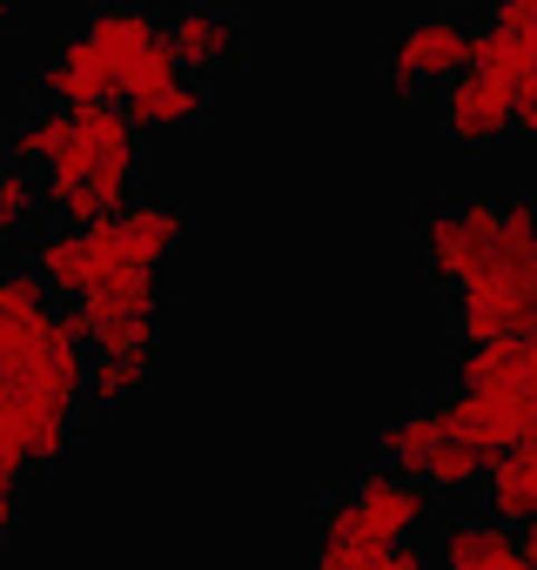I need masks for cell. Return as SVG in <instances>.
<instances>
[{"instance_id":"6da1fadb","label":"cell","mask_w":537,"mask_h":570,"mask_svg":"<svg viewBox=\"0 0 537 570\" xmlns=\"http://www.w3.org/2000/svg\"><path fill=\"white\" fill-rule=\"evenodd\" d=\"M135 175H141V128L128 121V108L115 101L75 108L61 155L41 168V202L68 228H95L135 202Z\"/></svg>"},{"instance_id":"7a4b0ae2","label":"cell","mask_w":537,"mask_h":570,"mask_svg":"<svg viewBox=\"0 0 537 570\" xmlns=\"http://www.w3.org/2000/svg\"><path fill=\"white\" fill-rule=\"evenodd\" d=\"M430 517V483L390 470V463H363L336 497H323L316 510V543H410V530Z\"/></svg>"},{"instance_id":"3957f363","label":"cell","mask_w":537,"mask_h":570,"mask_svg":"<svg viewBox=\"0 0 537 570\" xmlns=\"http://www.w3.org/2000/svg\"><path fill=\"white\" fill-rule=\"evenodd\" d=\"M497 235H504V195H450V202H430L423 222H417V262L430 282H477L490 262H497Z\"/></svg>"},{"instance_id":"277c9868","label":"cell","mask_w":537,"mask_h":570,"mask_svg":"<svg viewBox=\"0 0 537 570\" xmlns=\"http://www.w3.org/2000/svg\"><path fill=\"white\" fill-rule=\"evenodd\" d=\"M470 28H477V21H463V14H450V8H423V14H410V21L390 35V48H383L390 81H403V88L457 81V75L470 68Z\"/></svg>"},{"instance_id":"5b68a950","label":"cell","mask_w":537,"mask_h":570,"mask_svg":"<svg viewBox=\"0 0 537 570\" xmlns=\"http://www.w3.org/2000/svg\"><path fill=\"white\" fill-rule=\"evenodd\" d=\"M443 128H450L463 148H497V141L517 128V88L497 81V75L463 68L457 81H443Z\"/></svg>"},{"instance_id":"8992f818","label":"cell","mask_w":537,"mask_h":570,"mask_svg":"<svg viewBox=\"0 0 537 570\" xmlns=\"http://www.w3.org/2000/svg\"><path fill=\"white\" fill-rule=\"evenodd\" d=\"M101 61H108V75H115V88L168 41V21L162 14H148V8H135V0H108V8H95L81 28H75Z\"/></svg>"},{"instance_id":"52a82bcc","label":"cell","mask_w":537,"mask_h":570,"mask_svg":"<svg viewBox=\"0 0 537 570\" xmlns=\"http://www.w3.org/2000/svg\"><path fill=\"white\" fill-rule=\"evenodd\" d=\"M35 88L55 101V108H101V101H115L121 88H115V75H108V61L81 41V35H61L48 55H41V68H35Z\"/></svg>"},{"instance_id":"ba28073f","label":"cell","mask_w":537,"mask_h":570,"mask_svg":"<svg viewBox=\"0 0 537 570\" xmlns=\"http://www.w3.org/2000/svg\"><path fill=\"white\" fill-rule=\"evenodd\" d=\"M168 48H175L182 75H208L242 55V14L215 8V0H182L168 14Z\"/></svg>"},{"instance_id":"9c48e42d","label":"cell","mask_w":537,"mask_h":570,"mask_svg":"<svg viewBox=\"0 0 537 570\" xmlns=\"http://www.w3.org/2000/svg\"><path fill=\"white\" fill-rule=\"evenodd\" d=\"M437 570H524V537L510 523L484 517H450L437 537Z\"/></svg>"},{"instance_id":"30bf717a","label":"cell","mask_w":537,"mask_h":570,"mask_svg":"<svg viewBox=\"0 0 537 570\" xmlns=\"http://www.w3.org/2000/svg\"><path fill=\"white\" fill-rule=\"evenodd\" d=\"M135 316H162V268H121V275L95 282V289L75 303L81 336H95L108 323H135Z\"/></svg>"},{"instance_id":"8fae6325","label":"cell","mask_w":537,"mask_h":570,"mask_svg":"<svg viewBox=\"0 0 537 570\" xmlns=\"http://www.w3.org/2000/svg\"><path fill=\"white\" fill-rule=\"evenodd\" d=\"M115 242H121V262L128 268H162V255L182 242V208L162 202V195H135L115 215Z\"/></svg>"},{"instance_id":"7c38bea8","label":"cell","mask_w":537,"mask_h":570,"mask_svg":"<svg viewBox=\"0 0 537 570\" xmlns=\"http://www.w3.org/2000/svg\"><path fill=\"white\" fill-rule=\"evenodd\" d=\"M443 436H450L443 403H403V410L377 430V450H383V463H390V470L423 476V463H430V450H437Z\"/></svg>"},{"instance_id":"4fadbf2b","label":"cell","mask_w":537,"mask_h":570,"mask_svg":"<svg viewBox=\"0 0 537 570\" xmlns=\"http://www.w3.org/2000/svg\"><path fill=\"white\" fill-rule=\"evenodd\" d=\"M484 503H490V517L510 523V530H524V523L537 517V443H517V450L490 456V470H484Z\"/></svg>"},{"instance_id":"5bb4252c","label":"cell","mask_w":537,"mask_h":570,"mask_svg":"<svg viewBox=\"0 0 537 570\" xmlns=\"http://www.w3.org/2000/svg\"><path fill=\"white\" fill-rule=\"evenodd\" d=\"M28 268L48 282V289L75 296V303L95 289V268H88V235H81V228H68V222H55V228H41V235H35Z\"/></svg>"},{"instance_id":"9a60e30c","label":"cell","mask_w":537,"mask_h":570,"mask_svg":"<svg viewBox=\"0 0 537 570\" xmlns=\"http://www.w3.org/2000/svg\"><path fill=\"white\" fill-rule=\"evenodd\" d=\"M121 108H128L135 128H182V121L202 115V81H195V75H175V81H162V88L121 101Z\"/></svg>"},{"instance_id":"2e32d148","label":"cell","mask_w":537,"mask_h":570,"mask_svg":"<svg viewBox=\"0 0 537 570\" xmlns=\"http://www.w3.org/2000/svg\"><path fill=\"white\" fill-rule=\"evenodd\" d=\"M470 68L477 75H497V81H524L530 68H537V48H524L517 35H504V28H490V21H477L470 28Z\"/></svg>"},{"instance_id":"e0dca14e","label":"cell","mask_w":537,"mask_h":570,"mask_svg":"<svg viewBox=\"0 0 537 570\" xmlns=\"http://www.w3.org/2000/svg\"><path fill=\"white\" fill-rule=\"evenodd\" d=\"M316 570H430V550L410 537V543H390V550H370V543H316Z\"/></svg>"},{"instance_id":"ac0fdd59","label":"cell","mask_w":537,"mask_h":570,"mask_svg":"<svg viewBox=\"0 0 537 570\" xmlns=\"http://www.w3.org/2000/svg\"><path fill=\"white\" fill-rule=\"evenodd\" d=\"M61 141H68V108H55V101H41V108H28L21 121H14V161L21 168H48L55 155H61Z\"/></svg>"},{"instance_id":"d6986e66","label":"cell","mask_w":537,"mask_h":570,"mask_svg":"<svg viewBox=\"0 0 537 570\" xmlns=\"http://www.w3.org/2000/svg\"><path fill=\"white\" fill-rule=\"evenodd\" d=\"M48 316H55V289L35 268H8V275H0V330L48 323Z\"/></svg>"},{"instance_id":"ffe728a7","label":"cell","mask_w":537,"mask_h":570,"mask_svg":"<svg viewBox=\"0 0 537 570\" xmlns=\"http://www.w3.org/2000/svg\"><path fill=\"white\" fill-rule=\"evenodd\" d=\"M484 470H490V456H477L470 443L443 436V443L430 450V463H423L417 483H430V490H470V483H484Z\"/></svg>"},{"instance_id":"44dd1931","label":"cell","mask_w":537,"mask_h":570,"mask_svg":"<svg viewBox=\"0 0 537 570\" xmlns=\"http://www.w3.org/2000/svg\"><path fill=\"white\" fill-rule=\"evenodd\" d=\"M35 202H41V181H35V168H21V161H0V242L28 228Z\"/></svg>"},{"instance_id":"7402d4cb","label":"cell","mask_w":537,"mask_h":570,"mask_svg":"<svg viewBox=\"0 0 537 570\" xmlns=\"http://www.w3.org/2000/svg\"><path fill=\"white\" fill-rule=\"evenodd\" d=\"M148 383V356H95L88 363V396L95 403H121Z\"/></svg>"},{"instance_id":"603a6c76","label":"cell","mask_w":537,"mask_h":570,"mask_svg":"<svg viewBox=\"0 0 537 570\" xmlns=\"http://www.w3.org/2000/svg\"><path fill=\"white\" fill-rule=\"evenodd\" d=\"M484 21H490V28H504V35H517L524 48H537V0H497Z\"/></svg>"},{"instance_id":"cb8c5ba5","label":"cell","mask_w":537,"mask_h":570,"mask_svg":"<svg viewBox=\"0 0 537 570\" xmlns=\"http://www.w3.org/2000/svg\"><path fill=\"white\" fill-rule=\"evenodd\" d=\"M14 530H21V490H14V483H0V550L14 543Z\"/></svg>"},{"instance_id":"d4e9b609","label":"cell","mask_w":537,"mask_h":570,"mask_svg":"<svg viewBox=\"0 0 537 570\" xmlns=\"http://www.w3.org/2000/svg\"><path fill=\"white\" fill-rule=\"evenodd\" d=\"M8 148H14V115H8V101H0V161H8Z\"/></svg>"},{"instance_id":"484cf974","label":"cell","mask_w":537,"mask_h":570,"mask_svg":"<svg viewBox=\"0 0 537 570\" xmlns=\"http://www.w3.org/2000/svg\"><path fill=\"white\" fill-rule=\"evenodd\" d=\"M0 21H14V8H8V0H0Z\"/></svg>"},{"instance_id":"4316f807","label":"cell","mask_w":537,"mask_h":570,"mask_svg":"<svg viewBox=\"0 0 537 570\" xmlns=\"http://www.w3.org/2000/svg\"><path fill=\"white\" fill-rule=\"evenodd\" d=\"M0 275H8V248H0Z\"/></svg>"}]
</instances>
